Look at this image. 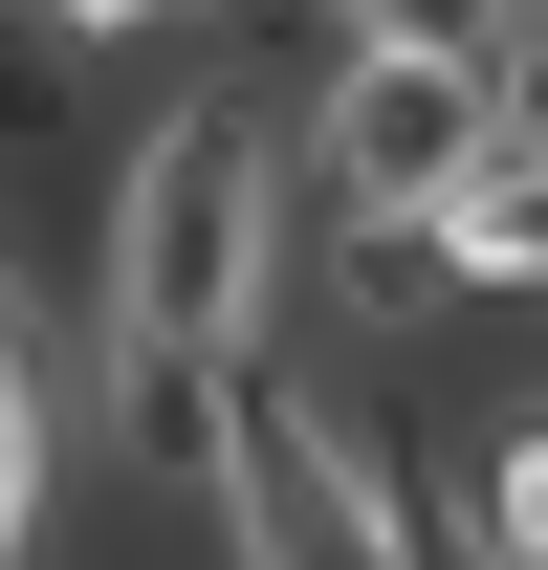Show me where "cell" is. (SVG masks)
<instances>
[{
    "mask_svg": "<svg viewBox=\"0 0 548 570\" xmlns=\"http://www.w3.org/2000/svg\"><path fill=\"white\" fill-rule=\"evenodd\" d=\"M461 527L548 570V417H482V461H461Z\"/></svg>",
    "mask_w": 548,
    "mask_h": 570,
    "instance_id": "5b68a950",
    "label": "cell"
},
{
    "mask_svg": "<svg viewBox=\"0 0 548 570\" xmlns=\"http://www.w3.org/2000/svg\"><path fill=\"white\" fill-rule=\"evenodd\" d=\"M67 504V395H45V307H0V570H45Z\"/></svg>",
    "mask_w": 548,
    "mask_h": 570,
    "instance_id": "3957f363",
    "label": "cell"
},
{
    "mask_svg": "<svg viewBox=\"0 0 548 570\" xmlns=\"http://www.w3.org/2000/svg\"><path fill=\"white\" fill-rule=\"evenodd\" d=\"M22 22H45L67 67H110V45H154V22H198V0H22Z\"/></svg>",
    "mask_w": 548,
    "mask_h": 570,
    "instance_id": "8992f818",
    "label": "cell"
},
{
    "mask_svg": "<svg viewBox=\"0 0 548 570\" xmlns=\"http://www.w3.org/2000/svg\"><path fill=\"white\" fill-rule=\"evenodd\" d=\"M0 307H45V242H22V132H0Z\"/></svg>",
    "mask_w": 548,
    "mask_h": 570,
    "instance_id": "52a82bcc",
    "label": "cell"
},
{
    "mask_svg": "<svg viewBox=\"0 0 548 570\" xmlns=\"http://www.w3.org/2000/svg\"><path fill=\"white\" fill-rule=\"evenodd\" d=\"M439 242H461V285H482V307H548V132L505 154V176H482V198L439 219Z\"/></svg>",
    "mask_w": 548,
    "mask_h": 570,
    "instance_id": "277c9868",
    "label": "cell"
},
{
    "mask_svg": "<svg viewBox=\"0 0 548 570\" xmlns=\"http://www.w3.org/2000/svg\"><path fill=\"white\" fill-rule=\"evenodd\" d=\"M285 110L264 88H198L110 154V242H88V352H176V373H264L285 307Z\"/></svg>",
    "mask_w": 548,
    "mask_h": 570,
    "instance_id": "6da1fadb",
    "label": "cell"
},
{
    "mask_svg": "<svg viewBox=\"0 0 548 570\" xmlns=\"http://www.w3.org/2000/svg\"><path fill=\"white\" fill-rule=\"evenodd\" d=\"M505 154H527V88L482 67V45H330L307 110H285V176L330 198V242H417V219H461Z\"/></svg>",
    "mask_w": 548,
    "mask_h": 570,
    "instance_id": "7a4b0ae2",
    "label": "cell"
},
{
    "mask_svg": "<svg viewBox=\"0 0 548 570\" xmlns=\"http://www.w3.org/2000/svg\"><path fill=\"white\" fill-rule=\"evenodd\" d=\"M0 22H22V0H0Z\"/></svg>",
    "mask_w": 548,
    "mask_h": 570,
    "instance_id": "ba28073f",
    "label": "cell"
}]
</instances>
